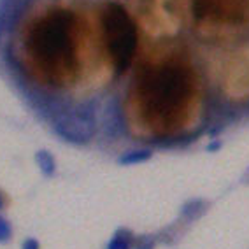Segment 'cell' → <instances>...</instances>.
I'll return each instance as SVG.
<instances>
[{"mask_svg": "<svg viewBox=\"0 0 249 249\" xmlns=\"http://www.w3.org/2000/svg\"><path fill=\"white\" fill-rule=\"evenodd\" d=\"M74 16L69 11H53L32 32V49L42 63L51 69H71L74 65Z\"/></svg>", "mask_w": 249, "mask_h": 249, "instance_id": "1", "label": "cell"}, {"mask_svg": "<svg viewBox=\"0 0 249 249\" xmlns=\"http://www.w3.org/2000/svg\"><path fill=\"white\" fill-rule=\"evenodd\" d=\"M100 21L107 51L111 54L112 65L116 69V76H121L134 62L139 40L137 27L132 16L118 2H106L100 13Z\"/></svg>", "mask_w": 249, "mask_h": 249, "instance_id": "2", "label": "cell"}, {"mask_svg": "<svg viewBox=\"0 0 249 249\" xmlns=\"http://www.w3.org/2000/svg\"><path fill=\"white\" fill-rule=\"evenodd\" d=\"M51 130L58 137L74 146H86L93 141L98 130L97 104L93 100L71 106L58 112L51 121Z\"/></svg>", "mask_w": 249, "mask_h": 249, "instance_id": "3", "label": "cell"}, {"mask_svg": "<svg viewBox=\"0 0 249 249\" xmlns=\"http://www.w3.org/2000/svg\"><path fill=\"white\" fill-rule=\"evenodd\" d=\"M186 81L182 74L176 69H163L156 72L149 85L151 106L158 107L160 112H167V109L179 106L181 98L186 95Z\"/></svg>", "mask_w": 249, "mask_h": 249, "instance_id": "4", "label": "cell"}, {"mask_svg": "<svg viewBox=\"0 0 249 249\" xmlns=\"http://www.w3.org/2000/svg\"><path fill=\"white\" fill-rule=\"evenodd\" d=\"M209 207H211V202H207L205 198H200V196L190 198V200H186L179 207V218L186 223V225H190V223H195L204 218L205 214H207V211H209Z\"/></svg>", "mask_w": 249, "mask_h": 249, "instance_id": "5", "label": "cell"}, {"mask_svg": "<svg viewBox=\"0 0 249 249\" xmlns=\"http://www.w3.org/2000/svg\"><path fill=\"white\" fill-rule=\"evenodd\" d=\"M151 158H153V149H149V147H139V149H130L126 153H121L118 156L116 163L121 165V167H132V165L146 163Z\"/></svg>", "mask_w": 249, "mask_h": 249, "instance_id": "6", "label": "cell"}, {"mask_svg": "<svg viewBox=\"0 0 249 249\" xmlns=\"http://www.w3.org/2000/svg\"><path fill=\"white\" fill-rule=\"evenodd\" d=\"M135 235L130 228H118L107 242L106 249H134Z\"/></svg>", "mask_w": 249, "mask_h": 249, "instance_id": "7", "label": "cell"}, {"mask_svg": "<svg viewBox=\"0 0 249 249\" xmlns=\"http://www.w3.org/2000/svg\"><path fill=\"white\" fill-rule=\"evenodd\" d=\"M34 160H36V165L39 167V170L42 172L44 178H53L54 174H56V160H54V156L51 155V151L48 149H39L34 156Z\"/></svg>", "mask_w": 249, "mask_h": 249, "instance_id": "8", "label": "cell"}, {"mask_svg": "<svg viewBox=\"0 0 249 249\" xmlns=\"http://www.w3.org/2000/svg\"><path fill=\"white\" fill-rule=\"evenodd\" d=\"M155 246H156V235L144 233V235L135 237L134 249H155Z\"/></svg>", "mask_w": 249, "mask_h": 249, "instance_id": "9", "label": "cell"}, {"mask_svg": "<svg viewBox=\"0 0 249 249\" xmlns=\"http://www.w3.org/2000/svg\"><path fill=\"white\" fill-rule=\"evenodd\" d=\"M11 237H13V227H11V223L7 221L4 216H0V244L9 242Z\"/></svg>", "mask_w": 249, "mask_h": 249, "instance_id": "10", "label": "cell"}, {"mask_svg": "<svg viewBox=\"0 0 249 249\" xmlns=\"http://www.w3.org/2000/svg\"><path fill=\"white\" fill-rule=\"evenodd\" d=\"M21 249H40V244H39V240H37V239H34V237H28L27 240H23Z\"/></svg>", "mask_w": 249, "mask_h": 249, "instance_id": "11", "label": "cell"}, {"mask_svg": "<svg viewBox=\"0 0 249 249\" xmlns=\"http://www.w3.org/2000/svg\"><path fill=\"white\" fill-rule=\"evenodd\" d=\"M240 184H244V186H249V167L244 170V174H242V178H240Z\"/></svg>", "mask_w": 249, "mask_h": 249, "instance_id": "12", "label": "cell"}, {"mask_svg": "<svg viewBox=\"0 0 249 249\" xmlns=\"http://www.w3.org/2000/svg\"><path fill=\"white\" fill-rule=\"evenodd\" d=\"M5 207V198H4V195H2V192H0V211L4 209Z\"/></svg>", "mask_w": 249, "mask_h": 249, "instance_id": "13", "label": "cell"}, {"mask_svg": "<svg viewBox=\"0 0 249 249\" xmlns=\"http://www.w3.org/2000/svg\"><path fill=\"white\" fill-rule=\"evenodd\" d=\"M248 109H249V106H248Z\"/></svg>", "mask_w": 249, "mask_h": 249, "instance_id": "14", "label": "cell"}]
</instances>
